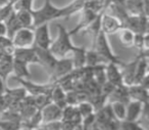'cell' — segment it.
<instances>
[{
  "label": "cell",
  "instance_id": "f546056e",
  "mask_svg": "<svg viewBox=\"0 0 149 130\" xmlns=\"http://www.w3.org/2000/svg\"><path fill=\"white\" fill-rule=\"evenodd\" d=\"M13 74V58L0 62V78L6 84V79Z\"/></svg>",
  "mask_w": 149,
  "mask_h": 130
},
{
  "label": "cell",
  "instance_id": "ba28073f",
  "mask_svg": "<svg viewBox=\"0 0 149 130\" xmlns=\"http://www.w3.org/2000/svg\"><path fill=\"white\" fill-rule=\"evenodd\" d=\"M15 81L19 82L23 85L24 88L27 90V92L31 95H37V94H42V93H51V90L53 88L55 83H48V84H36V83L31 82V80L29 79H21V78H15L13 77Z\"/></svg>",
  "mask_w": 149,
  "mask_h": 130
},
{
  "label": "cell",
  "instance_id": "d6986e66",
  "mask_svg": "<svg viewBox=\"0 0 149 130\" xmlns=\"http://www.w3.org/2000/svg\"><path fill=\"white\" fill-rule=\"evenodd\" d=\"M137 60L138 56L135 58L133 62L129 63V64H125L123 66V71H120L122 73V78H123V83L127 86L134 84V77H135V70H136V65H137Z\"/></svg>",
  "mask_w": 149,
  "mask_h": 130
},
{
  "label": "cell",
  "instance_id": "f1b7e54d",
  "mask_svg": "<svg viewBox=\"0 0 149 130\" xmlns=\"http://www.w3.org/2000/svg\"><path fill=\"white\" fill-rule=\"evenodd\" d=\"M93 79L99 85L103 84L106 81L105 75V64H98L93 67Z\"/></svg>",
  "mask_w": 149,
  "mask_h": 130
},
{
  "label": "cell",
  "instance_id": "2e32d148",
  "mask_svg": "<svg viewBox=\"0 0 149 130\" xmlns=\"http://www.w3.org/2000/svg\"><path fill=\"white\" fill-rule=\"evenodd\" d=\"M86 0H74L72 2H70L68 5L62 7L59 9V15H58V19H68L72 15L76 13H79L84 8Z\"/></svg>",
  "mask_w": 149,
  "mask_h": 130
},
{
  "label": "cell",
  "instance_id": "44dd1931",
  "mask_svg": "<svg viewBox=\"0 0 149 130\" xmlns=\"http://www.w3.org/2000/svg\"><path fill=\"white\" fill-rule=\"evenodd\" d=\"M124 4L129 15H148L145 13L143 0H125Z\"/></svg>",
  "mask_w": 149,
  "mask_h": 130
},
{
  "label": "cell",
  "instance_id": "ee69618b",
  "mask_svg": "<svg viewBox=\"0 0 149 130\" xmlns=\"http://www.w3.org/2000/svg\"><path fill=\"white\" fill-rule=\"evenodd\" d=\"M8 1H9V0H0V6H2V5L6 4Z\"/></svg>",
  "mask_w": 149,
  "mask_h": 130
},
{
  "label": "cell",
  "instance_id": "f35d334b",
  "mask_svg": "<svg viewBox=\"0 0 149 130\" xmlns=\"http://www.w3.org/2000/svg\"><path fill=\"white\" fill-rule=\"evenodd\" d=\"M144 36H145V34H141V33L134 34L133 46L136 47L137 49L139 50V52H149V51H144Z\"/></svg>",
  "mask_w": 149,
  "mask_h": 130
},
{
  "label": "cell",
  "instance_id": "d590c367",
  "mask_svg": "<svg viewBox=\"0 0 149 130\" xmlns=\"http://www.w3.org/2000/svg\"><path fill=\"white\" fill-rule=\"evenodd\" d=\"M0 49L4 50L5 52L13 56L15 46H13V42H11V39H9L6 35L0 36Z\"/></svg>",
  "mask_w": 149,
  "mask_h": 130
},
{
  "label": "cell",
  "instance_id": "52a82bcc",
  "mask_svg": "<svg viewBox=\"0 0 149 130\" xmlns=\"http://www.w3.org/2000/svg\"><path fill=\"white\" fill-rule=\"evenodd\" d=\"M72 69H74V66H72V58H66L65 56L61 58H57L53 70H52V72L49 74L50 81H51L52 83H54L59 78L63 77L64 75L72 72Z\"/></svg>",
  "mask_w": 149,
  "mask_h": 130
},
{
  "label": "cell",
  "instance_id": "5bb4252c",
  "mask_svg": "<svg viewBox=\"0 0 149 130\" xmlns=\"http://www.w3.org/2000/svg\"><path fill=\"white\" fill-rule=\"evenodd\" d=\"M118 65L114 64V63H106L105 64V75H106V81L112 83L116 86L124 84L123 83L122 78V73L120 70L118 69Z\"/></svg>",
  "mask_w": 149,
  "mask_h": 130
},
{
  "label": "cell",
  "instance_id": "7a4b0ae2",
  "mask_svg": "<svg viewBox=\"0 0 149 130\" xmlns=\"http://www.w3.org/2000/svg\"><path fill=\"white\" fill-rule=\"evenodd\" d=\"M92 48H94V49L96 50V52H97L98 56H100L101 62L103 63V64L111 62V63H114V64L118 65V66H120V67H123L125 65V63L122 62V60L113 53V51H112L111 48H110L109 42H108V39H107V35H105L102 31L99 32L95 42H94V45L92 46Z\"/></svg>",
  "mask_w": 149,
  "mask_h": 130
},
{
  "label": "cell",
  "instance_id": "4fadbf2b",
  "mask_svg": "<svg viewBox=\"0 0 149 130\" xmlns=\"http://www.w3.org/2000/svg\"><path fill=\"white\" fill-rule=\"evenodd\" d=\"M81 11H82V17H81V19H80L79 24L77 25V27L74 28V29L70 32V35H76V34H78V33H81L84 29H86V28L94 21V19H95L98 15L97 13H95V11H91V9H88V8H83Z\"/></svg>",
  "mask_w": 149,
  "mask_h": 130
},
{
  "label": "cell",
  "instance_id": "d4e9b609",
  "mask_svg": "<svg viewBox=\"0 0 149 130\" xmlns=\"http://www.w3.org/2000/svg\"><path fill=\"white\" fill-rule=\"evenodd\" d=\"M15 15H17V18L22 27L34 28V19L32 11H26V9H19V11H15Z\"/></svg>",
  "mask_w": 149,
  "mask_h": 130
},
{
  "label": "cell",
  "instance_id": "603a6c76",
  "mask_svg": "<svg viewBox=\"0 0 149 130\" xmlns=\"http://www.w3.org/2000/svg\"><path fill=\"white\" fill-rule=\"evenodd\" d=\"M4 24H5V27H6V36L9 38V39L13 38V36L15 35V33L17 31V30L23 28L17 18L15 11H13V13H11V15L5 20Z\"/></svg>",
  "mask_w": 149,
  "mask_h": 130
},
{
  "label": "cell",
  "instance_id": "ac0fdd59",
  "mask_svg": "<svg viewBox=\"0 0 149 130\" xmlns=\"http://www.w3.org/2000/svg\"><path fill=\"white\" fill-rule=\"evenodd\" d=\"M107 100L120 101V103H124L125 105H127V103L131 100L130 95H129V91H128V86L125 84L116 86L113 91H112L109 94V96L107 97Z\"/></svg>",
  "mask_w": 149,
  "mask_h": 130
},
{
  "label": "cell",
  "instance_id": "8d00e7d4",
  "mask_svg": "<svg viewBox=\"0 0 149 130\" xmlns=\"http://www.w3.org/2000/svg\"><path fill=\"white\" fill-rule=\"evenodd\" d=\"M33 1L34 0H17L13 2V9H26V11H33Z\"/></svg>",
  "mask_w": 149,
  "mask_h": 130
},
{
  "label": "cell",
  "instance_id": "7402d4cb",
  "mask_svg": "<svg viewBox=\"0 0 149 130\" xmlns=\"http://www.w3.org/2000/svg\"><path fill=\"white\" fill-rule=\"evenodd\" d=\"M104 11H101V13H98L97 17L94 19V21L92 22V23L90 24L86 29H84L83 31L81 32L82 34H88V35L91 36L92 39H93V45H94V42H95L96 38H97L98 34H99V32L101 31V26H100V24H101L102 13H103Z\"/></svg>",
  "mask_w": 149,
  "mask_h": 130
},
{
  "label": "cell",
  "instance_id": "484cf974",
  "mask_svg": "<svg viewBox=\"0 0 149 130\" xmlns=\"http://www.w3.org/2000/svg\"><path fill=\"white\" fill-rule=\"evenodd\" d=\"M72 52V66L74 69L82 68L85 66V54H86V48L85 47H77Z\"/></svg>",
  "mask_w": 149,
  "mask_h": 130
},
{
  "label": "cell",
  "instance_id": "60d3db41",
  "mask_svg": "<svg viewBox=\"0 0 149 130\" xmlns=\"http://www.w3.org/2000/svg\"><path fill=\"white\" fill-rule=\"evenodd\" d=\"M7 108V103H6V99H5L4 94H0V113L2 111H4L5 109Z\"/></svg>",
  "mask_w": 149,
  "mask_h": 130
},
{
  "label": "cell",
  "instance_id": "277c9868",
  "mask_svg": "<svg viewBox=\"0 0 149 130\" xmlns=\"http://www.w3.org/2000/svg\"><path fill=\"white\" fill-rule=\"evenodd\" d=\"M123 28H127L134 33L146 34L149 33V21L148 15H129L128 19L123 24Z\"/></svg>",
  "mask_w": 149,
  "mask_h": 130
},
{
  "label": "cell",
  "instance_id": "30bf717a",
  "mask_svg": "<svg viewBox=\"0 0 149 130\" xmlns=\"http://www.w3.org/2000/svg\"><path fill=\"white\" fill-rule=\"evenodd\" d=\"M101 31L103 32L105 35H111V34H114L116 32H118V30L120 28H123L122 23L116 19L113 15H109L107 13H105L104 11L102 13L101 17Z\"/></svg>",
  "mask_w": 149,
  "mask_h": 130
},
{
  "label": "cell",
  "instance_id": "1f68e13d",
  "mask_svg": "<svg viewBox=\"0 0 149 130\" xmlns=\"http://www.w3.org/2000/svg\"><path fill=\"white\" fill-rule=\"evenodd\" d=\"M34 96V105L38 110H41L45 107L46 105L51 103L50 98V93H42V94L33 95Z\"/></svg>",
  "mask_w": 149,
  "mask_h": 130
},
{
  "label": "cell",
  "instance_id": "8fae6325",
  "mask_svg": "<svg viewBox=\"0 0 149 130\" xmlns=\"http://www.w3.org/2000/svg\"><path fill=\"white\" fill-rule=\"evenodd\" d=\"M34 48H35L38 58H39V65L43 66L46 69V71L50 74L55 66L57 58L50 52L49 49H43V48L36 47V46H34Z\"/></svg>",
  "mask_w": 149,
  "mask_h": 130
},
{
  "label": "cell",
  "instance_id": "7c38bea8",
  "mask_svg": "<svg viewBox=\"0 0 149 130\" xmlns=\"http://www.w3.org/2000/svg\"><path fill=\"white\" fill-rule=\"evenodd\" d=\"M61 112L62 109H60L57 105L51 101L50 103L46 105L43 109H41L42 123L60 120L61 119Z\"/></svg>",
  "mask_w": 149,
  "mask_h": 130
},
{
  "label": "cell",
  "instance_id": "4dcf8cb0",
  "mask_svg": "<svg viewBox=\"0 0 149 130\" xmlns=\"http://www.w3.org/2000/svg\"><path fill=\"white\" fill-rule=\"evenodd\" d=\"M101 58L98 56V53L96 52V50L94 48L90 50H86L85 54V66L88 67H94L98 64H101ZM103 64V63H102Z\"/></svg>",
  "mask_w": 149,
  "mask_h": 130
},
{
  "label": "cell",
  "instance_id": "e0dca14e",
  "mask_svg": "<svg viewBox=\"0 0 149 130\" xmlns=\"http://www.w3.org/2000/svg\"><path fill=\"white\" fill-rule=\"evenodd\" d=\"M143 103L141 101L131 99L126 105V119L129 121H138L142 112Z\"/></svg>",
  "mask_w": 149,
  "mask_h": 130
},
{
  "label": "cell",
  "instance_id": "7bdbcfd3",
  "mask_svg": "<svg viewBox=\"0 0 149 130\" xmlns=\"http://www.w3.org/2000/svg\"><path fill=\"white\" fill-rule=\"evenodd\" d=\"M4 89H5V83L3 82V80L0 78V94H2L4 92Z\"/></svg>",
  "mask_w": 149,
  "mask_h": 130
},
{
  "label": "cell",
  "instance_id": "3957f363",
  "mask_svg": "<svg viewBox=\"0 0 149 130\" xmlns=\"http://www.w3.org/2000/svg\"><path fill=\"white\" fill-rule=\"evenodd\" d=\"M59 9L60 8L54 6L50 0H45L44 6L41 9H38V11L33 9L32 11V15H33L34 19V27H37V26L42 25L44 23H48L52 20L58 19Z\"/></svg>",
  "mask_w": 149,
  "mask_h": 130
},
{
  "label": "cell",
  "instance_id": "e575fe53",
  "mask_svg": "<svg viewBox=\"0 0 149 130\" xmlns=\"http://www.w3.org/2000/svg\"><path fill=\"white\" fill-rule=\"evenodd\" d=\"M13 0H9L6 4L0 6V22H4L11 15L13 9Z\"/></svg>",
  "mask_w": 149,
  "mask_h": 130
},
{
  "label": "cell",
  "instance_id": "ffe728a7",
  "mask_svg": "<svg viewBox=\"0 0 149 130\" xmlns=\"http://www.w3.org/2000/svg\"><path fill=\"white\" fill-rule=\"evenodd\" d=\"M28 66H29V64H27V63L13 58V74H15L13 77L31 80V73H30Z\"/></svg>",
  "mask_w": 149,
  "mask_h": 130
},
{
  "label": "cell",
  "instance_id": "5b68a950",
  "mask_svg": "<svg viewBox=\"0 0 149 130\" xmlns=\"http://www.w3.org/2000/svg\"><path fill=\"white\" fill-rule=\"evenodd\" d=\"M34 44L33 46L43 49H49L52 40L49 35L48 23H44L37 27H34Z\"/></svg>",
  "mask_w": 149,
  "mask_h": 130
},
{
  "label": "cell",
  "instance_id": "836d02e7",
  "mask_svg": "<svg viewBox=\"0 0 149 130\" xmlns=\"http://www.w3.org/2000/svg\"><path fill=\"white\" fill-rule=\"evenodd\" d=\"M77 108H78V110H79L80 114H81L82 118H84V117H86V116L90 115V114L94 113V108L89 100L81 101V103H79L77 105Z\"/></svg>",
  "mask_w": 149,
  "mask_h": 130
},
{
  "label": "cell",
  "instance_id": "9c48e42d",
  "mask_svg": "<svg viewBox=\"0 0 149 130\" xmlns=\"http://www.w3.org/2000/svg\"><path fill=\"white\" fill-rule=\"evenodd\" d=\"M13 58L25 62L27 64H39V58H38L37 52H36L34 46L32 47H15Z\"/></svg>",
  "mask_w": 149,
  "mask_h": 130
},
{
  "label": "cell",
  "instance_id": "d6a6232c",
  "mask_svg": "<svg viewBox=\"0 0 149 130\" xmlns=\"http://www.w3.org/2000/svg\"><path fill=\"white\" fill-rule=\"evenodd\" d=\"M120 129L124 130H146L139 122L123 120L120 122Z\"/></svg>",
  "mask_w": 149,
  "mask_h": 130
},
{
  "label": "cell",
  "instance_id": "8992f818",
  "mask_svg": "<svg viewBox=\"0 0 149 130\" xmlns=\"http://www.w3.org/2000/svg\"><path fill=\"white\" fill-rule=\"evenodd\" d=\"M15 47H32L34 44L33 28H21L11 38Z\"/></svg>",
  "mask_w": 149,
  "mask_h": 130
},
{
  "label": "cell",
  "instance_id": "ab89813d",
  "mask_svg": "<svg viewBox=\"0 0 149 130\" xmlns=\"http://www.w3.org/2000/svg\"><path fill=\"white\" fill-rule=\"evenodd\" d=\"M38 129L62 130V122L61 120H57V121H50V122H46V123H42Z\"/></svg>",
  "mask_w": 149,
  "mask_h": 130
},
{
  "label": "cell",
  "instance_id": "83f0119b",
  "mask_svg": "<svg viewBox=\"0 0 149 130\" xmlns=\"http://www.w3.org/2000/svg\"><path fill=\"white\" fill-rule=\"evenodd\" d=\"M120 32V41L123 46L125 47H130L133 46V39H134V32L131 31L127 28H120L118 30Z\"/></svg>",
  "mask_w": 149,
  "mask_h": 130
},
{
  "label": "cell",
  "instance_id": "6da1fadb",
  "mask_svg": "<svg viewBox=\"0 0 149 130\" xmlns=\"http://www.w3.org/2000/svg\"><path fill=\"white\" fill-rule=\"evenodd\" d=\"M58 36L57 39L52 42L49 50L56 58H61L66 56L68 52L74 51L77 46H74L70 40V34L62 25H57Z\"/></svg>",
  "mask_w": 149,
  "mask_h": 130
},
{
  "label": "cell",
  "instance_id": "cb8c5ba5",
  "mask_svg": "<svg viewBox=\"0 0 149 130\" xmlns=\"http://www.w3.org/2000/svg\"><path fill=\"white\" fill-rule=\"evenodd\" d=\"M50 98H51L52 103L57 105L60 109H63L66 105L65 91L62 90L61 87L58 86L57 84H54L53 88H52V90H51V93H50Z\"/></svg>",
  "mask_w": 149,
  "mask_h": 130
},
{
  "label": "cell",
  "instance_id": "4316f807",
  "mask_svg": "<svg viewBox=\"0 0 149 130\" xmlns=\"http://www.w3.org/2000/svg\"><path fill=\"white\" fill-rule=\"evenodd\" d=\"M111 107L113 116L120 121L126 119V105L120 101H108Z\"/></svg>",
  "mask_w": 149,
  "mask_h": 130
},
{
  "label": "cell",
  "instance_id": "b9f144b4",
  "mask_svg": "<svg viewBox=\"0 0 149 130\" xmlns=\"http://www.w3.org/2000/svg\"><path fill=\"white\" fill-rule=\"evenodd\" d=\"M6 35V27L4 22H0V36Z\"/></svg>",
  "mask_w": 149,
  "mask_h": 130
},
{
  "label": "cell",
  "instance_id": "74e56055",
  "mask_svg": "<svg viewBox=\"0 0 149 130\" xmlns=\"http://www.w3.org/2000/svg\"><path fill=\"white\" fill-rule=\"evenodd\" d=\"M21 129V123L10 120H0V130H17Z\"/></svg>",
  "mask_w": 149,
  "mask_h": 130
},
{
  "label": "cell",
  "instance_id": "9a60e30c",
  "mask_svg": "<svg viewBox=\"0 0 149 130\" xmlns=\"http://www.w3.org/2000/svg\"><path fill=\"white\" fill-rule=\"evenodd\" d=\"M129 95L131 99L141 101L142 103H149V89L143 87L141 84H132L128 86Z\"/></svg>",
  "mask_w": 149,
  "mask_h": 130
}]
</instances>
